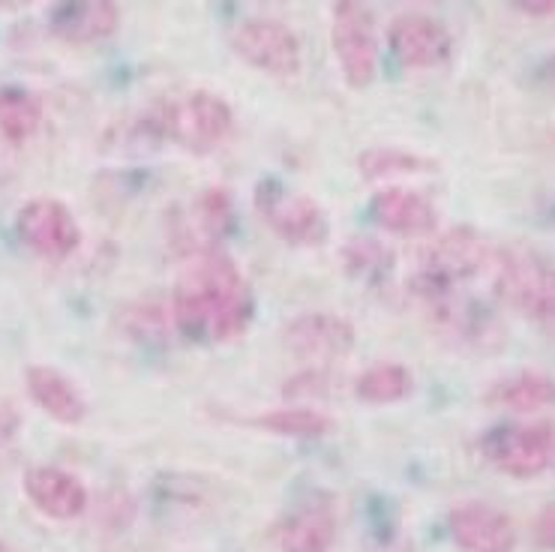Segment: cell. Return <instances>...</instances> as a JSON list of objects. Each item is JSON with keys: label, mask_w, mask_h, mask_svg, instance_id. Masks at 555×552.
<instances>
[{"label": "cell", "mask_w": 555, "mask_h": 552, "mask_svg": "<svg viewBox=\"0 0 555 552\" xmlns=\"http://www.w3.org/2000/svg\"><path fill=\"white\" fill-rule=\"evenodd\" d=\"M171 321L190 339L232 343L246 334L253 321V292L249 283L220 249L198 253L183 270L171 295Z\"/></svg>", "instance_id": "cell-1"}, {"label": "cell", "mask_w": 555, "mask_h": 552, "mask_svg": "<svg viewBox=\"0 0 555 552\" xmlns=\"http://www.w3.org/2000/svg\"><path fill=\"white\" fill-rule=\"evenodd\" d=\"M483 270H492L490 246L468 229H453L426 249L421 270L414 273V295L424 300V307L456 297L460 288Z\"/></svg>", "instance_id": "cell-2"}, {"label": "cell", "mask_w": 555, "mask_h": 552, "mask_svg": "<svg viewBox=\"0 0 555 552\" xmlns=\"http://www.w3.org/2000/svg\"><path fill=\"white\" fill-rule=\"evenodd\" d=\"M495 285L519 312L550 324L555 309V283L550 261L531 246H504L492 253Z\"/></svg>", "instance_id": "cell-3"}, {"label": "cell", "mask_w": 555, "mask_h": 552, "mask_svg": "<svg viewBox=\"0 0 555 552\" xmlns=\"http://www.w3.org/2000/svg\"><path fill=\"white\" fill-rule=\"evenodd\" d=\"M159 127L171 142L181 144L183 151L210 154L232 136L234 112L220 93L193 90V93L166 105V112L159 117Z\"/></svg>", "instance_id": "cell-4"}, {"label": "cell", "mask_w": 555, "mask_h": 552, "mask_svg": "<svg viewBox=\"0 0 555 552\" xmlns=\"http://www.w3.org/2000/svg\"><path fill=\"white\" fill-rule=\"evenodd\" d=\"M261 219L292 246H322L327 241V214L310 195L285 190L276 180H264L256 190Z\"/></svg>", "instance_id": "cell-5"}, {"label": "cell", "mask_w": 555, "mask_h": 552, "mask_svg": "<svg viewBox=\"0 0 555 552\" xmlns=\"http://www.w3.org/2000/svg\"><path fill=\"white\" fill-rule=\"evenodd\" d=\"M331 42L349 88H366L378 69V37H375V18L370 7L354 0L336 3Z\"/></svg>", "instance_id": "cell-6"}, {"label": "cell", "mask_w": 555, "mask_h": 552, "mask_svg": "<svg viewBox=\"0 0 555 552\" xmlns=\"http://www.w3.org/2000/svg\"><path fill=\"white\" fill-rule=\"evenodd\" d=\"M232 49L246 64L273 78H295L304 64L300 39L276 18H246L234 27Z\"/></svg>", "instance_id": "cell-7"}, {"label": "cell", "mask_w": 555, "mask_h": 552, "mask_svg": "<svg viewBox=\"0 0 555 552\" xmlns=\"http://www.w3.org/2000/svg\"><path fill=\"white\" fill-rule=\"evenodd\" d=\"M15 229L27 249H34L42 258H54V261L73 256L81 244V229H78L73 210L57 198L27 202L15 217Z\"/></svg>", "instance_id": "cell-8"}, {"label": "cell", "mask_w": 555, "mask_h": 552, "mask_svg": "<svg viewBox=\"0 0 555 552\" xmlns=\"http://www.w3.org/2000/svg\"><path fill=\"white\" fill-rule=\"evenodd\" d=\"M553 424L538 421L529 426H507L487 438V457L504 475L529 480L553 465Z\"/></svg>", "instance_id": "cell-9"}, {"label": "cell", "mask_w": 555, "mask_h": 552, "mask_svg": "<svg viewBox=\"0 0 555 552\" xmlns=\"http://www.w3.org/2000/svg\"><path fill=\"white\" fill-rule=\"evenodd\" d=\"M285 348L312 367L346 358L354 348V328L336 312H304L283 331Z\"/></svg>", "instance_id": "cell-10"}, {"label": "cell", "mask_w": 555, "mask_h": 552, "mask_svg": "<svg viewBox=\"0 0 555 552\" xmlns=\"http://www.w3.org/2000/svg\"><path fill=\"white\" fill-rule=\"evenodd\" d=\"M388 42L393 57L409 69H433L451 57V34L439 18L424 13L397 15L390 22Z\"/></svg>", "instance_id": "cell-11"}, {"label": "cell", "mask_w": 555, "mask_h": 552, "mask_svg": "<svg viewBox=\"0 0 555 552\" xmlns=\"http://www.w3.org/2000/svg\"><path fill=\"white\" fill-rule=\"evenodd\" d=\"M456 547L465 552H514L517 526L514 519L487 501H463L448 516Z\"/></svg>", "instance_id": "cell-12"}, {"label": "cell", "mask_w": 555, "mask_h": 552, "mask_svg": "<svg viewBox=\"0 0 555 552\" xmlns=\"http://www.w3.org/2000/svg\"><path fill=\"white\" fill-rule=\"evenodd\" d=\"M25 492L39 514L61 519V523L76 519L88 511V487L76 475L54 465L30 468L25 475Z\"/></svg>", "instance_id": "cell-13"}, {"label": "cell", "mask_w": 555, "mask_h": 552, "mask_svg": "<svg viewBox=\"0 0 555 552\" xmlns=\"http://www.w3.org/2000/svg\"><path fill=\"white\" fill-rule=\"evenodd\" d=\"M373 217L382 229H388L402 238H424L436 232L439 226V210L436 205L417 190L405 187H385L373 198Z\"/></svg>", "instance_id": "cell-14"}, {"label": "cell", "mask_w": 555, "mask_h": 552, "mask_svg": "<svg viewBox=\"0 0 555 552\" xmlns=\"http://www.w3.org/2000/svg\"><path fill=\"white\" fill-rule=\"evenodd\" d=\"M27 390H30V397L39 409L54 418L57 424H81L88 414V402L78 394V387L64 373H57L54 367H30L27 370Z\"/></svg>", "instance_id": "cell-15"}, {"label": "cell", "mask_w": 555, "mask_h": 552, "mask_svg": "<svg viewBox=\"0 0 555 552\" xmlns=\"http://www.w3.org/2000/svg\"><path fill=\"white\" fill-rule=\"evenodd\" d=\"M229 226H232V198H229V193L225 190H207L190 207V217L181 219V241L193 256L210 253L222 234L229 232Z\"/></svg>", "instance_id": "cell-16"}, {"label": "cell", "mask_w": 555, "mask_h": 552, "mask_svg": "<svg viewBox=\"0 0 555 552\" xmlns=\"http://www.w3.org/2000/svg\"><path fill=\"white\" fill-rule=\"evenodd\" d=\"M117 25H120V10L112 0L66 3L54 13V30L69 42H100L112 37Z\"/></svg>", "instance_id": "cell-17"}, {"label": "cell", "mask_w": 555, "mask_h": 552, "mask_svg": "<svg viewBox=\"0 0 555 552\" xmlns=\"http://www.w3.org/2000/svg\"><path fill=\"white\" fill-rule=\"evenodd\" d=\"M336 540V516L327 504L300 508L280 531L283 552H331Z\"/></svg>", "instance_id": "cell-18"}, {"label": "cell", "mask_w": 555, "mask_h": 552, "mask_svg": "<svg viewBox=\"0 0 555 552\" xmlns=\"http://www.w3.org/2000/svg\"><path fill=\"white\" fill-rule=\"evenodd\" d=\"M42 124V103L22 88L0 90V136L7 142H27Z\"/></svg>", "instance_id": "cell-19"}, {"label": "cell", "mask_w": 555, "mask_h": 552, "mask_svg": "<svg viewBox=\"0 0 555 552\" xmlns=\"http://www.w3.org/2000/svg\"><path fill=\"white\" fill-rule=\"evenodd\" d=\"M354 394L366 402H375V406H388V402H400L412 394V373L402 367V363H393V360H385V363H373L366 373L354 382Z\"/></svg>", "instance_id": "cell-20"}, {"label": "cell", "mask_w": 555, "mask_h": 552, "mask_svg": "<svg viewBox=\"0 0 555 552\" xmlns=\"http://www.w3.org/2000/svg\"><path fill=\"white\" fill-rule=\"evenodd\" d=\"M492 402L504 406V409L519 411H541L553 402V382L541 373H519L507 378L502 385L492 387Z\"/></svg>", "instance_id": "cell-21"}, {"label": "cell", "mask_w": 555, "mask_h": 552, "mask_svg": "<svg viewBox=\"0 0 555 552\" xmlns=\"http://www.w3.org/2000/svg\"><path fill=\"white\" fill-rule=\"evenodd\" d=\"M259 426L271 429L276 436L292 438H319L331 429V421L324 418L322 411L304 409V406H292V409H273L268 414H261Z\"/></svg>", "instance_id": "cell-22"}, {"label": "cell", "mask_w": 555, "mask_h": 552, "mask_svg": "<svg viewBox=\"0 0 555 552\" xmlns=\"http://www.w3.org/2000/svg\"><path fill=\"white\" fill-rule=\"evenodd\" d=\"M429 163H424L421 156L409 154L402 147H370L366 154L358 156V168L363 171V178L382 180L393 178V175H417L424 171Z\"/></svg>", "instance_id": "cell-23"}, {"label": "cell", "mask_w": 555, "mask_h": 552, "mask_svg": "<svg viewBox=\"0 0 555 552\" xmlns=\"http://www.w3.org/2000/svg\"><path fill=\"white\" fill-rule=\"evenodd\" d=\"M349 268L361 277H370V273L382 277L390 270V253L375 241H354L349 246Z\"/></svg>", "instance_id": "cell-24"}, {"label": "cell", "mask_w": 555, "mask_h": 552, "mask_svg": "<svg viewBox=\"0 0 555 552\" xmlns=\"http://www.w3.org/2000/svg\"><path fill=\"white\" fill-rule=\"evenodd\" d=\"M18 426H22L18 411H15L10 402H0V448L10 445V441L18 436Z\"/></svg>", "instance_id": "cell-25"}, {"label": "cell", "mask_w": 555, "mask_h": 552, "mask_svg": "<svg viewBox=\"0 0 555 552\" xmlns=\"http://www.w3.org/2000/svg\"><path fill=\"white\" fill-rule=\"evenodd\" d=\"M553 504H546L541 511V519H538V543L543 550H553Z\"/></svg>", "instance_id": "cell-26"}, {"label": "cell", "mask_w": 555, "mask_h": 552, "mask_svg": "<svg viewBox=\"0 0 555 552\" xmlns=\"http://www.w3.org/2000/svg\"><path fill=\"white\" fill-rule=\"evenodd\" d=\"M514 10L526 15H553L555 3H550V0H534V3H514Z\"/></svg>", "instance_id": "cell-27"}, {"label": "cell", "mask_w": 555, "mask_h": 552, "mask_svg": "<svg viewBox=\"0 0 555 552\" xmlns=\"http://www.w3.org/2000/svg\"><path fill=\"white\" fill-rule=\"evenodd\" d=\"M0 552H10V550H7V547H3V543H0Z\"/></svg>", "instance_id": "cell-28"}]
</instances>
